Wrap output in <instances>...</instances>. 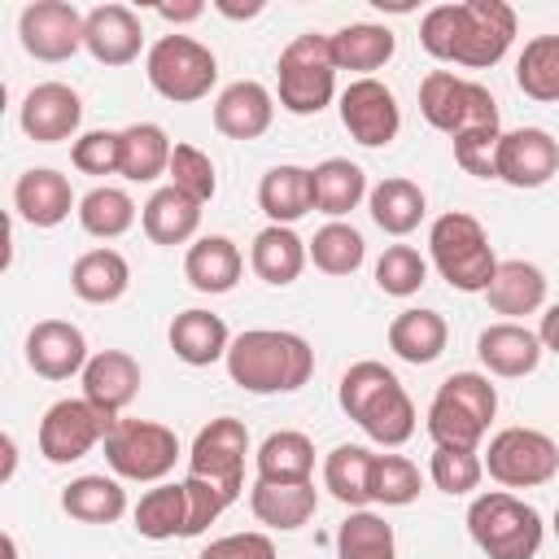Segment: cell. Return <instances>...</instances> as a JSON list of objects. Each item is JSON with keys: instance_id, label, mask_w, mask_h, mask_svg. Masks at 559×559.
Here are the masks:
<instances>
[{"instance_id": "cell-3", "label": "cell", "mask_w": 559, "mask_h": 559, "mask_svg": "<svg viewBox=\"0 0 559 559\" xmlns=\"http://www.w3.org/2000/svg\"><path fill=\"white\" fill-rule=\"evenodd\" d=\"M336 402L376 445L393 450V445H406L415 437V424H419L415 419V402L402 389V380L376 358H362L341 376Z\"/></svg>"}, {"instance_id": "cell-40", "label": "cell", "mask_w": 559, "mask_h": 559, "mask_svg": "<svg viewBox=\"0 0 559 559\" xmlns=\"http://www.w3.org/2000/svg\"><path fill=\"white\" fill-rule=\"evenodd\" d=\"M131 520H135V533L148 537V542L188 537V489H183V480H179V485H157V489H148V493L135 502Z\"/></svg>"}, {"instance_id": "cell-45", "label": "cell", "mask_w": 559, "mask_h": 559, "mask_svg": "<svg viewBox=\"0 0 559 559\" xmlns=\"http://www.w3.org/2000/svg\"><path fill=\"white\" fill-rule=\"evenodd\" d=\"M428 476L441 493L459 498V493H472L485 476V459L476 450H459V445H432V459H428Z\"/></svg>"}, {"instance_id": "cell-31", "label": "cell", "mask_w": 559, "mask_h": 559, "mask_svg": "<svg viewBox=\"0 0 559 559\" xmlns=\"http://www.w3.org/2000/svg\"><path fill=\"white\" fill-rule=\"evenodd\" d=\"M306 258H310L306 240H301L293 227H280V223L262 227V231L253 236V249H249L253 275L266 280V284H275V288L293 284V280L306 271Z\"/></svg>"}, {"instance_id": "cell-24", "label": "cell", "mask_w": 559, "mask_h": 559, "mask_svg": "<svg viewBox=\"0 0 559 559\" xmlns=\"http://www.w3.org/2000/svg\"><path fill=\"white\" fill-rule=\"evenodd\" d=\"M485 301H489L493 314H507V323H515L520 314H537L546 306V275H542V266H533L524 258L498 262L489 288H485Z\"/></svg>"}, {"instance_id": "cell-16", "label": "cell", "mask_w": 559, "mask_h": 559, "mask_svg": "<svg viewBox=\"0 0 559 559\" xmlns=\"http://www.w3.org/2000/svg\"><path fill=\"white\" fill-rule=\"evenodd\" d=\"M559 170V140L542 127H515L498 140V179L511 188H542Z\"/></svg>"}, {"instance_id": "cell-58", "label": "cell", "mask_w": 559, "mask_h": 559, "mask_svg": "<svg viewBox=\"0 0 559 559\" xmlns=\"http://www.w3.org/2000/svg\"><path fill=\"white\" fill-rule=\"evenodd\" d=\"M555 533H559V507H555Z\"/></svg>"}, {"instance_id": "cell-38", "label": "cell", "mask_w": 559, "mask_h": 559, "mask_svg": "<svg viewBox=\"0 0 559 559\" xmlns=\"http://www.w3.org/2000/svg\"><path fill=\"white\" fill-rule=\"evenodd\" d=\"M371 467H376V454L367 445H336L323 459V485L336 502L362 511L371 502Z\"/></svg>"}, {"instance_id": "cell-37", "label": "cell", "mask_w": 559, "mask_h": 559, "mask_svg": "<svg viewBox=\"0 0 559 559\" xmlns=\"http://www.w3.org/2000/svg\"><path fill=\"white\" fill-rule=\"evenodd\" d=\"M249 507H253L258 524L293 533L314 515L319 493H314V485H266V480H258L253 493H249Z\"/></svg>"}, {"instance_id": "cell-12", "label": "cell", "mask_w": 559, "mask_h": 559, "mask_svg": "<svg viewBox=\"0 0 559 559\" xmlns=\"http://www.w3.org/2000/svg\"><path fill=\"white\" fill-rule=\"evenodd\" d=\"M245 454H249V428L236 415H218L197 432L188 450V476L218 485L236 502L245 485Z\"/></svg>"}, {"instance_id": "cell-49", "label": "cell", "mask_w": 559, "mask_h": 559, "mask_svg": "<svg viewBox=\"0 0 559 559\" xmlns=\"http://www.w3.org/2000/svg\"><path fill=\"white\" fill-rule=\"evenodd\" d=\"M70 162L83 175H118L122 166V131H83L70 144Z\"/></svg>"}, {"instance_id": "cell-35", "label": "cell", "mask_w": 559, "mask_h": 559, "mask_svg": "<svg viewBox=\"0 0 559 559\" xmlns=\"http://www.w3.org/2000/svg\"><path fill=\"white\" fill-rule=\"evenodd\" d=\"M328 44H332L336 70H358L362 79H367V70H380L397 48L393 31L380 22H349L336 35H328Z\"/></svg>"}, {"instance_id": "cell-19", "label": "cell", "mask_w": 559, "mask_h": 559, "mask_svg": "<svg viewBox=\"0 0 559 559\" xmlns=\"http://www.w3.org/2000/svg\"><path fill=\"white\" fill-rule=\"evenodd\" d=\"M87 341L74 323L66 319H44L26 332V362L35 376L44 380H70V376H83L87 367Z\"/></svg>"}, {"instance_id": "cell-51", "label": "cell", "mask_w": 559, "mask_h": 559, "mask_svg": "<svg viewBox=\"0 0 559 559\" xmlns=\"http://www.w3.org/2000/svg\"><path fill=\"white\" fill-rule=\"evenodd\" d=\"M183 489H188V537L205 533V528H210V524L231 507V498H227L218 485L201 480V476H188V480H183Z\"/></svg>"}, {"instance_id": "cell-22", "label": "cell", "mask_w": 559, "mask_h": 559, "mask_svg": "<svg viewBox=\"0 0 559 559\" xmlns=\"http://www.w3.org/2000/svg\"><path fill=\"white\" fill-rule=\"evenodd\" d=\"M13 210L31 223V227H57L70 218V210H79L74 192H70V179L52 166H35V170H22L17 183H13Z\"/></svg>"}, {"instance_id": "cell-14", "label": "cell", "mask_w": 559, "mask_h": 559, "mask_svg": "<svg viewBox=\"0 0 559 559\" xmlns=\"http://www.w3.org/2000/svg\"><path fill=\"white\" fill-rule=\"evenodd\" d=\"M83 22L87 13L66 0H35L17 17V39L35 61H66L83 48Z\"/></svg>"}, {"instance_id": "cell-23", "label": "cell", "mask_w": 559, "mask_h": 559, "mask_svg": "<svg viewBox=\"0 0 559 559\" xmlns=\"http://www.w3.org/2000/svg\"><path fill=\"white\" fill-rule=\"evenodd\" d=\"M476 354L485 362V371L502 376V380H520L528 371H537L542 362V341L537 332H528L524 323H489L480 336H476Z\"/></svg>"}, {"instance_id": "cell-20", "label": "cell", "mask_w": 559, "mask_h": 559, "mask_svg": "<svg viewBox=\"0 0 559 559\" xmlns=\"http://www.w3.org/2000/svg\"><path fill=\"white\" fill-rule=\"evenodd\" d=\"M83 48L100 66H131L144 48V26L127 4H96L83 22Z\"/></svg>"}, {"instance_id": "cell-27", "label": "cell", "mask_w": 559, "mask_h": 559, "mask_svg": "<svg viewBox=\"0 0 559 559\" xmlns=\"http://www.w3.org/2000/svg\"><path fill=\"white\" fill-rule=\"evenodd\" d=\"M70 288H74V297L79 301H87V306H109V301H118L127 288H131V266H127V258L118 253V249H87V253H79L74 258V266H70Z\"/></svg>"}, {"instance_id": "cell-10", "label": "cell", "mask_w": 559, "mask_h": 559, "mask_svg": "<svg viewBox=\"0 0 559 559\" xmlns=\"http://www.w3.org/2000/svg\"><path fill=\"white\" fill-rule=\"evenodd\" d=\"M179 459V437L153 419H114L105 432V463L122 480H162Z\"/></svg>"}, {"instance_id": "cell-39", "label": "cell", "mask_w": 559, "mask_h": 559, "mask_svg": "<svg viewBox=\"0 0 559 559\" xmlns=\"http://www.w3.org/2000/svg\"><path fill=\"white\" fill-rule=\"evenodd\" d=\"M61 511L79 524H114L127 511V489L114 476H79L61 489Z\"/></svg>"}, {"instance_id": "cell-26", "label": "cell", "mask_w": 559, "mask_h": 559, "mask_svg": "<svg viewBox=\"0 0 559 559\" xmlns=\"http://www.w3.org/2000/svg\"><path fill=\"white\" fill-rule=\"evenodd\" d=\"M240 271H245V258H240L236 240H227V236H201V240L188 245V253H183V275H188V284H192L197 293H210V297L231 293L236 280H240Z\"/></svg>"}, {"instance_id": "cell-34", "label": "cell", "mask_w": 559, "mask_h": 559, "mask_svg": "<svg viewBox=\"0 0 559 559\" xmlns=\"http://www.w3.org/2000/svg\"><path fill=\"white\" fill-rule=\"evenodd\" d=\"M310 183H314V210L328 214L332 223H341L349 210H358V201L367 197V175L358 162L349 157H328L310 170Z\"/></svg>"}, {"instance_id": "cell-48", "label": "cell", "mask_w": 559, "mask_h": 559, "mask_svg": "<svg viewBox=\"0 0 559 559\" xmlns=\"http://www.w3.org/2000/svg\"><path fill=\"white\" fill-rule=\"evenodd\" d=\"M170 188H179L183 197H192L197 205H205V201H214V192H218V175H214V162L197 148V144H175V153H170Z\"/></svg>"}, {"instance_id": "cell-15", "label": "cell", "mask_w": 559, "mask_h": 559, "mask_svg": "<svg viewBox=\"0 0 559 559\" xmlns=\"http://www.w3.org/2000/svg\"><path fill=\"white\" fill-rule=\"evenodd\" d=\"M341 127L362 144V148H384L402 131V109L397 96L380 79H354L341 92Z\"/></svg>"}, {"instance_id": "cell-11", "label": "cell", "mask_w": 559, "mask_h": 559, "mask_svg": "<svg viewBox=\"0 0 559 559\" xmlns=\"http://www.w3.org/2000/svg\"><path fill=\"white\" fill-rule=\"evenodd\" d=\"M485 472L507 489H537L559 476V445L542 428H502L489 437Z\"/></svg>"}, {"instance_id": "cell-25", "label": "cell", "mask_w": 559, "mask_h": 559, "mask_svg": "<svg viewBox=\"0 0 559 559\" xmlns=\"http://www.w3.org/2000/svg\"><path fill=\"white\" fill-rule=\"evenodd\" d=\"M166 341H170L175 358L188 362V367H210V362L227 358V349H231L227 323L218 314H210V310H183V314H175Z\"/></svg>"}, {"instance_id": "cell-32", "label": "cell", "mask_w": 559, "mask_h": 559, "mask_svg": "<svg viewBox=\"0 0 559 559\" xmlns=\"http://www.w3.org/2000/svg\"><path fill=\"white\" fill-rule=\"evenodd\" d=\"M140 227L153 245H188L201 227V205L192 197H183L179 188H157L144 210H140Z\"/></svg>"}, {"instance_id": "cell-30", "label": "cell", "mask_w": 559, "mask_h": 559, "mask_svg": "<svg viewBox=\"0 0 559 559\" xmlns=\"http://www.w3.org/2000/svg\"><path fill=\"white\" fill-rule=\"evenodd\" d=\"M367 210H371V218H376L380 231H389V236H411V231L424 223V214H428V197H424V188H419L415 179L389 175V179H380V183L367 192Z\"/></svg>"}, {"instance_id": "cell-44", "label": "cell", "mask_w": 559, "mask_h": 559, "mask_svg": "<svg viewBox=\"0 0 559 559\" xmlns=\"http://www.w3.org/2000/svg\"><path fill=\"white\" fill-rule=\"evenodd\" d=\"M310 249V262L323 271V275H354L367 258V240L358 227L349 223H328L314 231V240H306Z\"/></svg>"}, {"instance_id": "cell-36", "label": "cell", "mask_w": 559, "mask_h": 559, "mask_svg": "<svg viewBox=\"0 0 559 559\" xmlns=\"http://www.w3.org/2000/svg\"><path fill=\"white\" fill-rule=\"evenodd\" d=\"M170 135L157 127V122H131L122 127V166L118 175L131 179V183H153L157 175L170 170Z\"/></svg>"}, {"instance_id": "cell-4", "label": "cell", "mask_w": 559, "mask_h": 559, "mask_svg": "<svg viewBox=\"0 0 559 559\" xmlns=\"http://www.w3.org/2000/svg\"><path fill=\"white\" fill-rule=\"evenodd\" d=\"M498 415V389L480 371H454L441 380L428 406V437L432 445L476 450Z\"/></svg>"}, {"instance_id": "cell-54", "label": "cell", "mask_w": 559, "mask_h": 559, "mask_svg": "<svg viewBox=\"0 0 559 559\" xmlns=\"http://www.w3.org/2000/svg\"><path fill=\"white\" fill-rule=\"evenodd\" d=\"M205 13V4H157V17H166V22H192V17H201Z\"/></svg>"}, {"instance_id": "cell-50", "label": "cell", "mask_w": 559, "mask_h": 559, "mask_svg": "<svg viewBox=\"0 0 559 559\" xmlns=\"http://www.w3.org/2000/svg\"><path fill=\"white\" fill-rule=\"evenodd\" d=\"M498 140H502V127H485V131L459 135V140H450L454 144V162L476 179H498Z\"/></svg>"}, {"instance_id": "cell-56", "label": "cell", "mask_w": 559, "mask_h": 559, "mask_svg": "<svg viewBox=\"0 0 559 559\" xmlns=\"http://www.w3.org/2000/svg\"><path fill=\"white\" fill-rule=\"evenodd\" d=\"M13 463H17V454H13V437H4V476H13Z\"/></svg>"}, {"instance_id": "cell-13", "label": "cell", "mask_w": 559, "mask_h": 559, "mask_svg": "<svg viewBox=\"0 0 559 559\" xmlns=\"http://www.w3.org/2000/svg\"><path fill=\"white\" fill-rule=\"evenodd\" d=\"M114 424L87 402V397H61L44 411L39 419V454L48 463H74L83 459L96 441H105Z\"/></svg>"}, {"instance_id": "cell-53", "label": "cell", "mask_w": 559, "mask_h": 559, "mask_svg": "<svg viewBox=\"0 0 559 559\" xmlns=\"http://www.w3.org/2000/svg\"><path fill=\"white\" fill-rule=\"evenodd\" d=\"M537 341H542V349L559 354V301L546 306V314H542V323H537Z\"/></svg>"}, {"instance_id": "cell-46", "label": "cell", "mask_w": 559, "mask_h": 559, "mask_svg": "<svg viewBox=\"0 0 559 559\" xmlns=\"http://www.w3.org/2000/svg\"><path fill=\"white\" fill-rule=\"evenodd\" d=\"M424 280H428V262L411 245H389L376 262V288L389 297H411L424 288Z\"/></svg>"}, {"instance_id": "cell-21", "label": "cell", "mask_w": 559, "mask_h": 559, "mask_svg": "<svg viewBox=\"0 0 559 559\" xmlns=\"http://www.w3.org/2000/svg\"><path fill=\"white\" fill-rule=\"evenodd\" d=\"M275 118V96L258 79H236L214 100V127L227 140H258Z\"/></svg>"}, {"instance_id": "cell-57", "label": "cell", "mask_w": 559, "mask_h": 559, "mask_svg": "<svg viewBox=\"0 0 559 559\" xmlns=\"http://www.w3.org/2000/svg\"><path fill=\"white\" fill-rule=\"evenodd\" d=\"M4 559H17V546H13V537H4Z\"/></svg>"}, {"instance_id": "cell-55", "label": "cell", "mask_w": 559, "mask_h": 559, "mask_svg": "<svg viewBox=\"0 0 559 559\" xmlns=\"http://www.w3.org/2000/svg\"><path fill=\"white\" fill-rule=\"evenodd\" d=\"M214 9H218L223 17H258V13H262V4H258V0H253V4H245V9H240V4H231V0H218Z\"/></svg>"}, {"instance_id": "cell-7", "label": "cell", "mask_w": 559, "mask_h": 559, "mask_svg": "<svg viewBox=\"0 0 559 559\" xmlns=\"http://www.w3.org/2000/svg\"><path fill=\"white\" fill-rule=\"evenodd\" d=\"M280 109L310 118L319 109L332 105L336 96V61H332V44L319 31L297 35L293 44H284L280 52Z\"/></svg>"}, {"instance_id": "cell-18", "label": "cell", "mask_w": 559, "mask_h": 559, "mask_svg": "<svg viewBox=\"0 0 559 559\" xmlns=\"http://www.w3.org/2000/svg\"><path fill=\"white\" fill-rule=\"evenodd\" d=\"M140 393V362L127 349H100L83 367V397L114 424Z\"/></svg>"}, {"instance_id": "cell-1", "label": "cell", "mask_w": 559, "mask_h": 559, "mask_svg": "<svg viewBox=\"0 0 559 559\" xmlns=\"http://www.w3.org/2000/svg\"><path fill=\"white\" fill-rule=\"evenodd\" d=\"M515 39V9L502 0H463V4H437L419 22V44L428 57L485 70L507 57Z\"/></svg>"}, {"instance_id": "cell-29", "label": "cell", "mask_w": 559, "mask_h": 559, "mask_svg": "<svg viewBox=\"0 0 559 559\" xmlns=\"http://www.w3.org/2000/svg\"><path fill=\"white\" fill-rule=\"evenodd\" d=\"M258 205L271 223L280 227H293L297 218H306L314 210V183H310V170L306 166H271L258 183Z\"/></svg>"}, {"instance_id": "cell-47", "label": "cell", "mask_w": 559, "mask_h": 559, "mask_svg": "<svg viewBox=\"0 0 559 559\" xmlns=\"http://www.w3.org/2000/svg\"><path fill=\"white\" fill-rule=\"evenodd\" d=\"M419 498V467L402 454H376L371 467V502L384 507H411Z\"/></svg>"}, {"instance_id": "cell-9", "label": "cell", "mask_w": 559, "mask_h": 559, "mask_svg": "<svg viewBox=\"0 0 559 559\" xmlns=\"http://www.w3.org/2000/svg\"><path fill=\"white\" fill-rule=\"evenodd\" d=\"M144 74H148L157 96H166L175 105H192V100L210 96V87L218 79V61H214V52L201 39L175 31V35H162L148 48Z\"/></svg>"}, {"instance_id": "cell-28", "label": "cell", "mask_w": 559, "mask_h": 559, "mask_svg": "<svg viewBox=\"0 0 559 559\" xmlns=\"http://www.w3.org/2000/svg\"><path fill=\"white\" fill-rule=\"evenodd\" d=\"M253 463H258V480H266V485H310L314 441L297 428H280L258 445Z\"/></svg>"}, {"instance_id": "cell-42", "label": "cell", "mask_w": 559, "mask_h": 559, "mask_svg": "<svg viewBox=\"0 0 559 559\" xmlns=\"http://www.w3.org/2000/svg\"><path fill=\"white\" fill-rule=\"evenodd\" d=\"M336 559H397L393 524L376 511H349L336 528Z\"/></svg>"}, {"instance_id": "cell-43", "label": "cell", "mask_w": 559, "mask_h": 559, "mask_svg": "<svg viewBox=\"0 0 559 559\" xmlns=\"http://www.w3.org/2000/svg\"><path fill=\"white\" fill-rule=\"evenodd\" d=\"M74 214H79V227L87 236H96V240H118V236H127L135 227V201L122 188H109V183L92 188L79 201Z\"/></svg>"}, {"instance_id": "cell-2", "label": "cell", "mask_w": 559, "mask_h": 559, "mask_svg": "<svg viewBox=\"0 0 559 559\" xmlns=\"http://www.w3.org/2000/svg\"><path fill=\"white\" fill-rule=\"evenodd\" d=\"M227 376L245 393H297L314 371V349L306 336L284 328H249L227 349Z\"/></svg>"}, {"instance_id": "cell-52", "label": "cell", "mask_w": 559, "mask_h": 559, "mask_svg": "<svg viewBox=\"0 0 559 559\" xmlns=\"http://www.w3.org/2000/svg\"><path fill=\"white\" fill-rule=\"evenodd\" d=\"M197 559H275V542L266 533H227L210 542Z\"/></svg>"}, {"instance_id": "cell-5", "label": "cell", "mask_w": 559, "mask_h": 559, "mask_svg": "<svg viewBox=\"0 0 559 559\" xmlns=\"http://www.w3.org/2000/svg\"><path fill=\"white\" fill-rule=\"evenodd\" d=\"M467 533L485 559H533L542 550V515L507 489H489L472 498Z\"/></svg>"}, {"instance_id": "cell-6", "label": "cell", "mask_w": 559, "mask_h": 559, "mask_svg": "<svg viewBox=\"0 0 559 559\" xmlns=\"http://www.w3.org/2000/svg\"><path fill=\"white\" fill-rule=\"evenodd\" d=\"M428 253H432V266L441 271V280L459 293H485L498 271L485 227L463 210H450L428 227Z\"/></svg>"}, {"instance_id": "cell-8", "label": "cell", "mask_w": 559, "mask_h": 559, "mask_svg": "<svg viewBox=\"0 0 559 559\" xmlns=\"http://www.w3.org/2000/svg\"><path fill=\"white\" fill-rule=\"evenodd\" d=\"M419 114L428 127L445 131L450 140L498 127V100L489 96L485 83L459 79L454 70H432L419 83Z\"/></svg>"}, {"instance_id": "cell-41", "label": "cell", "mask_w": 559, "mask_h": 559, "mask_svg": "<svg viewBox=\"0 0 559 559\" xmlns=\"http://www.w3.org/2000/svg\"><path fill=\"white\" fill-rule=\"evenodd\" d=\"M515 87L528 100H559V35H533L515 57Z\"/></svg>"}, {"instance_id": "cell-17", "label": "cell", "mask_w": 559, "mask_h": 559, "mask_svg": "<svg viewBox=\"0 0 559 559\" xmlns=\"http://www.w3.org/2000/svg\"><path fill=\"white\" fill-rule=\"evenodd\" d=\"M17 122L22 131L35 140V144H61L79 131L83 122V100L74 87L66 83H35L26 96H22V109H17Z\"/></svg>"}, {"instance_id": "cell-33", "label": "cell", "mask_w": 559, "mask_h": 559, "mask_svg": "<svg viewBox=\"0 0 559 559\" xmlns=\"http://www.w3.org/2000/svg\"><path fill=\"white\" fill-rule=\"evenodd\" d=\"M445 341H450V328L437 310H402L389 323V349L402 362H415V367L437 362L445 354Z\"/></svg>"}]
</instances>
